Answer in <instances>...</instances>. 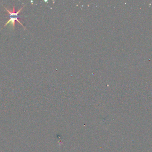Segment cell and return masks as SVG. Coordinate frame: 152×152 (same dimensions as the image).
<instances>
[{
  "label": "cell",
  "mask_w": 152,
  "mask_h": 152,
  "mask_svg": "<svg viewBox=\"0 0 152 152\" xmlns=\"http://www.w3.org/2000/svg\"><path fill=\"white\" fill-rule=\"evenodd\" d=\"M24 6H25L22 7L17 12H15V9L14 6H13V8H12V12L11 11V10H8L7 8H5V7L4 6V9L6 10L7 11L8 13H9V14L7 15V16H8V17L10 18V19L6 22V24L3 27H4L5 26H7V25L10 23L11 25L12 26L13 29H14V27H15V22H16V21H17L20 24H21V26H23L24 28H25V27L23 26L22 23H21L18 19L19 18V16H18L19 13L20 12V11H21V10H22V9H23Z\"/></svg>",
  "instance_id": "cell-1"
}]
</instances>
